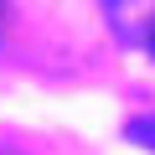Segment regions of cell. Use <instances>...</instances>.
I'll return each mask as SVG.
<instances>
[{
	"mask_svg": "<svg viewBox=\"0 0 155 155\" xmlns=\"http://www.w3.org/2000/svg\"><path fill=\"white\" fill-rule=\"evenodd\" d=\"M134 36H140V47H145V52L155 57V11H150V21H145V26H140Z\"/></svg>",
	"mask_w": 155,
	"mask_h": 155,
	"instance_id": "cell-2",
	"label": "cell"
},
{
	"mask_svg": "<svg viewBox=\"0 0 155 155\" xmlns=\"http://www.w3.org/2000/svg\"><path fill=\"white\" fill-rule=\"evenodd\" d=\"M124 134H129L134 145L155 150V114H140V119H129V124H124Z\"/></svg>",
	"mask_w": 155,
	"mask_h": 155,
	"instance_id": "cell-1",
	"label": "cell"
},
{
	"mask_svg": "<svg viewBox=\"0 0 155 155\" xmlns=\"http://www.w3.org/2000/svg\"><path fill=\"white\" fill-rule=\"evenodd\" d=\"M0 155H16V150H5V145H0Z\"/></svg>",
	"mask_w": 155,
	"mask_h": 155,
	"instance_id": "cell-3",
	"label": "cell"
}]
</instances>
